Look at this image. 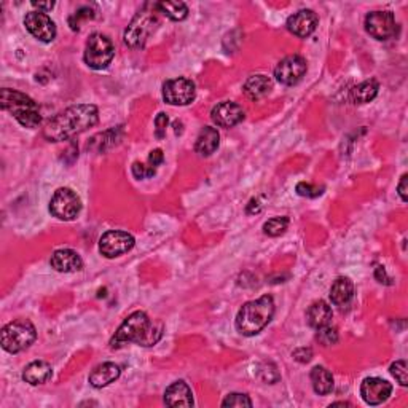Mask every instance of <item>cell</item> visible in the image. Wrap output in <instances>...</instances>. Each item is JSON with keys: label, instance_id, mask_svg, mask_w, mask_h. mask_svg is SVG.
I'll return each mask as SVG.
<instances>
[{"label": "cell", "instance_id": "6da1fadb", "mask_svg": "<svg viewBox=\"0 0 408 408\" xmlns=\"http://www.w3.org/2000/svg\"><path fill=\"white\" fill-rule=\"evenodd\" d=\"M99 121V110L93 104L72 105L47 121L43 138L50 142H61L85 133Z\"/></svg>", "mask_w": 408, "mask_h": 408}, {"label": "cell", "instance_id": "7a4b0ae2", "mask_svg": "<svg viewBox=\"0 0 408 408\" xmlns=\"http://www.w3.org/2000/svg\"><path fill=\"white\" fill-rule=\"evenodd\" d=\"M163 337V322L152 320L144 311H134L123 320L114 337L110 340V348H120L126 343H136L139 346L150 348L157 344Z\"/></svg>", "mask_w": 408, "mask_h": 408}, {"label": "cell", "instance_id": "3957f363", "mask_svg": "<svg viewBox=\"0 0 408 408\" xmlns=\"http://www.w3.org/2000/svg\"><path fill=\"white\" fill-rule=\"evenodd\" d=\"M275 316V300L271 295L252 300L242 305L236 316V329L246 337L262 332Z\"/></svg>", "mask_w": 408, "mask_h": 408}, {"label": "cell", "instance_id": "277c9868", "mask_svg": "<svg viewBox=\"0 0 408 408\" xmlns=\"http://www.w3.org/2000/svg\"><path fill=\"white\" fill-rule=\"evenodd\" d=\"M0 105L3 110L10 112L24 128H37L40 125L42 115L37 102L16 90L3 88L0 91Z\"/></svg>", "mask_w": 408, "mask_h": 408}, {"label": "cell", "instance_id": "5b68a950", "mask_svg": "<svg viewBox=\"0 0 408 408\" xmlns=\"http://www.w3.org/2000/svg\"><path fill=\"white\" fill-rule=\"evenodd\" d=\"M37 330L27 319H16L8 322L0 333L2 348L10 354H18L36 342Z\"/></svg>", "mask_w": 408, "mask_h": 408}, {"label": "cell", "instance_id": "8992f818", "mask_svg": "<svg viewBox=\"0 0 408 408\" xmlns=\"http://www.w3.org/2000/svg\"><path fill=\"white\" fill-rule=\"evenodd\" d=\"M114 56H115V48L110 38L99 32L91 34L88 42H86L85 55H84L86 66L94 71L107 69L112 60H114Z\"/></svg>", "mask_w": 408, "mask_h": 408}, {"label": "cell", "instance_id": "52a82bcc", "mask_svg": "<svg viewBox=\"0 0 408 408\" xmlns=\"http://www.w3.org/2000/svg\"><path fill=\"white\" fill-rule=\"evenodd\" d=\"M157 16L149 10H140L139 13H136L133 21L129 23V26L125 31V43L131 48H142L145 42L149 40V37L152 36L157 29Z\"/></svg>", "mask_w": 408, "mask_h": 408}, {"label": "cell", "instance_id": "ba28073f", "mask_svg": "<svg viewBox=\"0 0 408 408\" xmlns=\"http://www.w3.org/2000/svg\"><path fill=\"white\" fill-rule=\"evenodd\" d=\"M50 211L60 220H74L81 211V200L72 188H58L51 196Z\"/></svg>", "mask_w": 408, "mask_h": 408}, {"label": "cell", "instance_id": "9c48e42d", "mask_svg": "<svg viewBox=\"0 0 408 408\" xmlns=\"http://www.w3.org/2000/svg\"><path fill=\"white\" fill-rule=\"evenodd\" d=\"M134 242V236L128 231L110 230L101 236L99 252L107 259H115L133 249Z\"/></svg>", "mask_w": 408, "mask_h": 408}, {"label": "cell", "instance_id": "30bf717a", "mask_svg": "<svg viewBox=\"0 0 408 408\" xmlns=\"http://www.w3.org/2000/svg\"><path fill=\"white\" fill-rule=\"evenodd\" d=\"M195 84L186 77L168 80L163 85V99L171 105H187L195 101Z\"/></svg>", "mask_w": 408, "mask_h": 408}, {"label": "cell", "instance_id": "8fae6325", "mask_svg": "<svg viewBox=\"0 0 408 408\" xmlns=\"http://www.w3.org/2000/svg\"><path fill=\"white\" fill-rule=\"evenodd\" d=\"M306 69H308V66H306L303 56L290 55L278 62V66L275 67V77L279 84L294 86L303 79Z\"/></svg>", "mask_w": 408, "mask_h": 408}, {"label": "cell", "instance_id": "7c38bea8", "mask_svg": "<svg viewBox=\"0 0 408 408\" xmlns=\"http://www.w3.org/2000/svg\"><path fill=\"white\" fill-rule=\"evenodd\" d=\"M396 18L391 12H372L366 16V31L377 40H390L396 36Z\"/></svg>", "mask_w": 408, "mask_h": 408}, {"label": "cell", "instance_id": "4fadbf2b", "mask_svg": "<svg viewBox=\"0 0 408 408\" xmlns=\"http://www.w3.org/2000/svg\"><path fill=\"white\" fill-rule=\"evenodd\" d=\"M24 26L29 31L31 36H34L37 40L50 43L56 37V24L53 19L43 12H29L24 18Z\"/></svg>", "mask_w": 408, "mask_h": 408}, {"label": "cell", "instance_id": "5bb4252c", "mask_svg": "<svg viewBox=\"0 0 408 408\" xmlns=\"http://www.w3.org/2000/svg\"><path fill=\"white\" fill-rule=\"evenodd\" d=\"M392 392V386L390 381L383 380L378 377L366 378L361 385V396L368 405H380L390 399Z\"/></svg>", "mask_w": 408, "mask_h": 408}, {"label": "cell", "instance_id": "9a60e30c", "mask_svg": "<svg viewBox=\"0 0 408 408\" xmlns=\"http://www.w3.org/2000/svg\"><path fill=\"white\" fill-rule=\"evenodd\" d=\"M211 118L220 128H233V126H236L244 120V110L236 102L225 101L214 107L211 112Z\"/></svg>", "mask_w": 408, "mask_h": 408}, {"label": "cell", "instance_id": "2e32d148", "mask_svg": "<svg viewBox=\"0 0 408 408\" xmlns=\"http://www.w3.org/2000/svg\"><path fill=\"white\" fill-rule=\"evenodd\" d=\"M316 27H318V14L313 10H300L288 19V29L297 37H309Z\"/></svg>", "mask_w": 408, "mask_h": 408}, {"label": "cell", "instance_id": "e0dca14e", "mask_svg": "<svg viewBox=\"0 0 408 408\" xmlns=\"http://www.w3.org/2000/svg\"><path fill=\"white\" fill-rule=\"evenodd\" d=\"M50 264L60 273H75L84 268L81 257L72 249H58L53 252Z\"/></svg>", "mask_w": 408, "mask_h": 408}, {"label": "cell", "instance_id": "ac0fdd59", "mask_svg": "<svg viewBox=\"0 0 408 408\" xmlns=\"http://www.w3.org/2000/svg\"><path fill=\"white\" fill-rule=\"evenodd\" d=\"M164 404L168 407H192L193 394L190 386L186 381H174L164 391Z\"/></svg>", "mask_w": 408, "mask_h": 408}, {"label": "cell", "instance_id": "d6986e66", "mask_svg": "<svg viewBox=\"0 0 408 408\" xmlns=\"http://www.w3.org/2000/svg\"><path fill=\"white\" fill-rule=\"evenodd\" d=\"M120 373H121V368L116 366V364L104 362V364H101V366L96 367L94 370L90 373V378H88L90 385L93 387H98V390H101V387L109 386L115 380H118Z\"/></svg>", "mask_w": 408, "mask_h": 408}, {"label": "cell", "instance_id": "ffe728a7", "mask_svg": "<svg viewBox=\"0 0 408 408\" xmlns=\"http://www.w3.org/2000/svg\"><path fill=\"white\" fill-rule=\"evenodd\" d=\"M218 144H220V134H218V131L212 128V126H204L196 138L195 150L201 157H211L218 149Z\"/></svg>", "mask_w": 408, "mask_h": 408}, {"label": "cell", "instance_id": "44dd1931", "mask_svg": "<svg viewBox=\"0 0 408 408\" xmlns=\"http://www.w3.org/2000/svg\"><path fill=\"white\" fill-rule=\"evenodd\" d=\"M51 375H53V368L50 364L45 361H34L24 368L23 380L29 383V385L37 386L47 383L51 378Z\"/></svg>", "mask_w": 408, "mask_h": 408}, {"label": "cell", "instance_id": "7402d4cb", "mask_svg": "<svg viewBox=\"0 0 408 408\" xmlns=\"http://www.w3.org/2000/svg\"><path fill=\"white\" fill-rule=\"evenodd\" d=\"M333 313L332 308H330L329 303H325L324 300H319V302H314L309 306L308 311H306V320H308L309 327L313 329H320L324 325H329L332 322Z\"/></svg>", "mask_w": 408, "mask_h": 408}, {"label": "cell", "instance_id": "603a6c76", "mask_svg": "<svg viewBox=\"0 0 408 408\" xmlns=\"http://www.w3.org/2000/svg\"><path fill=\"white\" fill-rule=\"evenodd\" d=\"M354 297V284L349 278H338L330 288V300L335 306H348Z\"/></svg>", "mask_w": 408, "mask_h": 408}, {"label": "cell", "instance_id": "cb8c5ba5", "mask_svg": "<svg viewBox=\"0 0 408 408\" xmlns=\"http://www.w3.org/2000/svg\"><path fill=\"white\" fill-rule=\"evenodd\" d=\"M271 88H273V81H271V79L260 74V75L249 77L242 90H244L246 98H249L251 101H259L262 98H265V96L271 91Z\"/></svg>", "mask_w": 408, "mask_h": 408}, {"label": "cell", "instance_id": "d4e9b609", "mask_svg": "<svg viewBox=\"0 0 408 408\" xmlns=\"http://www.w3.org/2000/svg\"><path fill=\"white\" fill-rule=\"evenodd\" d=\"M163 160H164V157H163L162 149L152 150V152H150V155H149L147 162H145V163L136 162L133 164V176L136 179H139V181H142V179L152 177L153 174L157 173L160 164L163 163Z\"/></svg>", "mask_w": 408, "mask_h": 408}, {"label": "cell", "instance_id": "484cf974", "mask_svg": "<svg viewBox=\"0 0 408 408\" xmlns=\"http://www.w3.org/2000/svg\"><path fill=\"white\" fill-rule=\"evenodd\" d=\"M311 383H313V390L316 394L327 396L333 391V377L325 367H314L311 370Z\"/></svg>", "mask_w": 408, "mask_h": 408}, {"label": "cell", "instance_id": "4316f807", "mask_svg": "<svg viewBox=\"0 0 408 408\" xmlns=\"http://www.w3.org/2000/svg\"><path fill=\"white\" fill-rule=\"evenodd\" d=\"M378 90H380V85H378L375 79L366 80L351 90V99L356 102V104H367V102L377 98Z\"/></svg>", "mask_w": 408, "mask_h": 408}, {"label": "cell", "instance_id": "83f0119b", "mask_svg": "<svg viewBox=\"0 0 408 408\" xmlns=\"http://www.w3.org/2000/svg\"><path fill=\"white\" fill-rule=\"evenodd\" d=\"M155 8H157L160 13H163L166 18L173 19V21H182L188 14V7L183 2H169V0H163V2L155 3Z\"/></svg>", "mask_w": 408, "mask_h": 408}, {"label": "cell", "instance_id": "f1b7e54d", "mask_svg": "<svg viewBox=\"0 0 408 408\" xmlns=\"http://www.w3.org/2000/svg\"><path fill=\"white\" fill-rule=\"evenodd\" d=\"M289 227V218L288 217H273L270 218L268 222H265L264 225V233L268 236H281L283 233L288 230Z\"/></svg>", "mask_w": 408, "mask_h": 408}, {"label": "cell", "instance_id": "f546056e", "mask_svg": "<svg viewBox=\"0 0 408 408\" xmlns=\"http://www.w3.org/2000/svg\"><path fill=\"white\" fill-rule=\"evenodd\" d=\"M318 342L322 344V346H332V344L338 342L337 329L332 327L330 324L318 329Z\"/></svg>", "mask_w": 408, "mask_h": 408}, {"label": "cell", "instance_id": "4dcf8cb0", "mask_svg": "<svg viewBox=\"0 0 408 408\" xmlns=\"http://www.w3.org/2000/svg\"><path fill=\"white\" fill-rule=\"evenodd\" d=\"M222 407H252V400L249 396L241 394V392H231L222 400Z\"/></svg>", "mask_w": 408, "mask_h": 408}, {"label": "cell", "instance_id": "1f68e13d", "mask_svg": "<svg viewBox=\"0 0 408 408\" xmlns=\"http://www.w3.org/2000/svg\"><path fill=\"white\" fill-rule=\"evenodd\" d=\"M391 375L399 381L400 386L408 385V377H407V362L405 361H397L391 366Z\"/></svg>", "mask_w": 408, "mask_h": 408}, {"label": "cell", "instance_id": "d6a6232c", "mask_svg": "<svg viewBox=\"0 0 408 408\" xmlns=\"http://www.w3.org/2000/svg\"><path fill=\"white\" fill-rule=\"evenodd\" d=\"M322 187H316L313 183H308V182H300L297 186V193L300 196H305V198H316L319 195H322Z\"/></svg>", "mask_w": 408, "mask_h": 408}, {"label": "cell", "instance_id": "836d02e7", "mask_svg": "<svg viewBox=\"0 0 408 408\" xmlns=\"http://www.w3.org/2000/svg\"><path fill=\"white\" fill-rule=\"evenodd\" d=\"M168 123H169V118L166 114L157 115V118H155V136H157L158 139H163L164 136H166Z\"/></svg>", "mask_w": 408, "mask_h": 408}, {"label": "cell", "instance_id": "e575fe53", "mask_svg": "<svg viewBox=\"0 0 408 408\" xmlns=\"http://www.w3.org/2000/svg\"><path fill=\"white\" fill-rule=\"evenodd\" d=\"M94 14L91 13V10L88 8V7H85V8H80L79 12H77L75 14H72L71 16V19H69V23H71V27L74 29V31H77V29H79V24H80V19H91L93 18Z\"/></svg>", "mask_w": 408, "mask_h": 408}, {"label": "cell", "instance_id": "d590c367", "mask_svg": "<svg viewBox=\"0 0 408 408\" xmlns=\"http://www.w3.org/2000/svg\"><path fill=\"white\" fill-rule=\"evenodd\" d=\"M292 356L295 361L305 364V362L311 361V357H313V351H311L309 348H300V349H297V351H294Z\"/></svg>", "mask_w": 408, "mask_h": 408}, {"label": "cell", "instance_id": "8d00e7d4", "mask_svg": "<svg viewBox=\"0 0 408 408\" xmlns=\"http://www.w3.org/2000/svg\"><path fill=\"white\" fill-rule=\"evenodd\" d=\"M407 179H408V176L407 174H404V176L400 177V182H399V186H397V192H399V196L402 198V201L404 203H407Z\"/></svg>", "mask_w": 408, "mask_h": 408}, {"label": "cell", "instance_id": "74e56055", "mask_svg": "<svg viewBox=\"0 0 408 408\" xmlns=\"http://www.w3.org/2000/svg\"><path fill=\"white\" fill-rule=\"evenodd\" d=\"M34 8H38V12H50V10L55 7V2H32Z\"/></svg>", "mask_w": 408, "mask_h": 408}, {"label": "cell", "instance_id": "f35d334b", "mask_svg": "<svg viewBox=\"0 0 408 408\" xmlns=\"http://www.w3.org/2000/svg\"><path fill=\"white\" fill-rule=\"evenodd\" d=\"M375 276H377V279L380 281V283H385V284H391L390 283V278H387L386 276V271H385V268H383V266H378L377 268V271H375Z\"/></svg>", "mask_w": 408, "mask_h": 408}]
</instances>
